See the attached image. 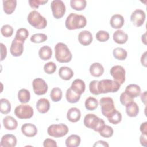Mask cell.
I'll use <instances>...</instances> for the list:
<instances>
[{
  "label": "cell",
  "instance_id": "obj_41",
  "mask_svg": "<svg viewBox=\"0 0 147 147\" xmlns=\"http://www.w3.org/2000/svg\"><path fill=\"white\" fill-rule=\"evenodd\" d=\"M99 133V134L103 137L109 138L113 135L114 130L111 126L105 125V126L101 129V130Z\"/></svg>",
  "mask_w": 147,
  "mask_h": 147
},
{
  "label": "cell",
  "instance_id": "obj_48",
  "mask_svg": "<svg viewBox=\"0 0 147 147\" xmlns=\"http://www.w3.org/2000/svg\"><path fill=\"white\" fill-rule=\"evenodd\" d=\"M7 55V49L6 46L3 44L1 43V61H3Z\"/></svg>",
  "mask_w": 147,
  "mask_h": 147
},
{
  "label": "cell",
  "instance_id": "obj_2",
  "mask_svg": "<svg viewBox=\"0 0 147 147\" xmlns=\"http://www.w3.org/2000/svg\"><path fill=\"white\" fill-rule=\"evenodd\" d=\"M55 56L58 62L64 63L71 61L72 55L68 46L63 42H58L55 47Z\"/></svg>",
  "mask_w": 147,
  "mask_h": 147
},
{
  "label": "cell",
  "instance_id": "obj_49",
  "mask_svg": "<svg viewBox=\"0 0 147 147\" xmlns=\"http://www.w3.org/2000/svg\"><path fill=\"white\" fill-rule=\"evenodd\" d=\"M147 134H142L140 137V142L141 145H142L143 146L146 147L147 146V137H146Z\"/></svg>",
  "mask_w": 147,
  "mask_h": 147
},
{
  "label": "cell",
  "instance_id": "obj_18",
  "mask_svg": "<svg viewBox=\"0 0 147 147\" xmlns=\"http://www.w3.org/2000/svg\"><path fill=\"white\" fill-rule=\"evenodd\" d=\"M81 113L79 109L76 107H71L67 113V119L71 122H76L80 119Z\"/></svg>",
  "mask_w": 147,
  "mask_h": 147
},
{
  "label": "cell",
  "instance_id": "obj_13",
  "mask_svg": "<svg viewBox=\"0 0 147 147\" xmlns=\"http://www.w3.org/2000/svg\"><path fill=\"white\" fill-rule=\"evenodd\" d=\"M23 44V42L14 38L11 42L10 48V52L11 54L14 57L20 56L24 51Z\"/></svg>",
  "mask_w": 147,
  "mask_h": 147
},
{
  "label": "cell",
  "instance_id": "obj_1",
  "mask_svg": "<svg viewBox=\"0 0 147 147\" xmlns=\"http://www.w3.org/2000/svg\"><path fill=\"white\" fill-rule=\"evenodd\" d=\"M87 24L86 17L80 14L71 13L66 18L65 25L68 30H75L84 28Z\"/></svg>",
  "mask_w": 147,
  "mask_h": 147
},
{
  "label": "cell",
  "instance_id": "obj_17",
  "mask_svg": "<svg viewBox=\"0 0 147 147\" xmlns=\"http://www.w3.org/2000/svg\"><path fill=\"white\" fill-rule=\"evenodd\" d=\"M125 20L123 17L119 14H115L111 16L110 24L114 29H120L124 25Z\"/></svg>",
  "mask_w": 147,
  "mask_h": 147
},
{
  "label": "cell",
  "instance_id": "obj_16",
  "mask_svg": "<svg viewBox=\"0 0 147 147\" xmlns=\"http://www.w3.org/2000/svg\"><path fill=\"white\" fill-rule=\"evenodd\" d=\"M92 40V35L90 31L83 30L78 34V41L80 44L84 46L90 45Z\"/></svg>",
  "mask_w": 147,
  "mask_h": 147
},
{
  "label": "cell",
  "instance_id": "obj_34",
  "mask_svg": "<svg viewBox=\"0 0 147 147\" xmlns=\"http://www.w3.org/2000/svg\"><path fill=\"white\" fill-rule=\"evenodd\" d=\"M85 107L87 110L92 111L95 110L98 106V100L92 96L87 98L85 100Z\"/></svg>",
  "mask_w": 147,
  "mask_h": 147
},
{
  "label": "cell",
  "instance_id": "obj_33",
  "mask_svg": "<svg viewBox=\"0 0 147 147\" xmlns=\"http://www.w3.org/2000/svg\"><path fill=\"white\" fill-rule=\"evenodd\" d=\"M113 54L114 57L119 60H124L127 56V51L122 48H115L113 49Z\"/></svg>",
  "mask_w": 147,
  "mask_h": 147
},
{
  "label": "cell",
  "instance_id": "obj_5",
  "mask_svg": "<svg viewBox=\"0 0 147 147\" xmlns=\"http://www.w3.org/2000/svg\"><path fill=\"white\" fill-rule=\"evenodd\" d=\"M27 20L30 25L38 29H44L47 25L46 18L36 10L30 11L28 16Z\"/></svg>",
  "mask_w": 147,
  "mask_h": 147
},
{
  "label": "cell",
  "instance_id": "obj_22",
  "mask_svg": "<svg viewBox=\"0 0 147 147\" xmlns=\"http://www.w3.org/2000/svg\"><path fill=\"white\" fill-rule=\"evenodd\" d=\"M3 125L6 129L13 130L17 127L18 122L13 117L7 115L3 119Z\"/></svg>",
  "mask_w": 147,
  "mask_h": 147
},
{
  "label": "cell",
  "instance_id": "obj_21",
  "mask_svg": "<svg viewBox=\"0 0 147 147\" xmlns=\"http://www.w3.org/2000/svg\"><path fill=\"white\" fill-rule=\"evenodd\" d=\"M125 92L132 98H137L141 94V88L136 84H130L126 86Z\"/></svg>",
  "mask_w": 147,
  "mask_h": 147
},
{
  "label": "cell",
  "instance_id": "obj_47",
  "mask_svg": "<svg viewBox=\"0 0 147 147\" xmlns=\"http://www.w3.org/2000/svg\"><path fill=\"white\" fill-rule=\"evenodd\" d=\"M43 146L44 147H56L57 144L56 142L51 138H46L43 142Z\"/></svg>",
  "mask_w": 147,
  "mask_h": 147
},
{
  "label": "cell",
  "instance_id": "obj_4",
  "mask_svg": "<svg viewBox=\"0 0 147 147\" xmlns=\"http://www.w3.org/2000/svg\"><path fill=\"white\" fill-rule=\"evenodd\" d=\"M121 84L111 79H103L98 81V89L99 94L115 92L120 88Z\"/></svg>",
  "mask_w": 147,
  "mask_h": 147
},
{
  "label": "cell",
  "instance_id": "obj_10",
  "mask_svg": "<svg viewBox=\"0 0 147 147\" xmlns=\"http://www.w3.org/2000/svg\"><path fill=\"white\" fill-rule=\"evenodd\" d=\"M110 74L113 78L114 80L119 84H122L125 82L126 71L123 67L118 65L112 67Z\"/></svg>",
  "mask_w": 147,
  "mask_h": 147
},
{
  "label": "cell",
  "instance_id": "obj_3",
  "mask_svg": "<svg viewBox=\"0 0 147 147\" xmlns=\"http://www.w3.org/2000/svg\"><path fill=\"white\" fill-rule=\"evenodd\" d=\"M83 123L86 127L92 129L96 132H99L105 125L104 120L94 114H87L86 115L84 118Z\"/></svg>",
  "mask_w": 147,
  "mask_h": 147
},
{
  "label": "cell",
  "instance_id": "obj_46",
  "mask_svg": "<svg viewBox=\"0 0 147 147\" xmlns=\"http://www.w3.org/2000/svg\"><path fill=\"white\" fill-rule=\"evenodd\" d=\"M28 2L32 8L37 9L40 5H42L47 3L48 0H30Z\"/></svg>",
  "mask_w": 147,
  "mask_h": 147
},
{
  "label": "cell",
  "instance_id": "obj_37",
  "mask_svg": "<svg viewBox=\"0 0 147 147\" xmlns=\"http://www.w3.org/2000/svg\"><path fill=\"white\" fill-rule=\"evenodd\" d=\"M62 91L59 87L53 88L50 92V97L52 100L54 102L60 101L62 98Z\"/></svg>",
  "mask_w": 147,
  "mask_h": 147
},
{
  "label": "cell",
  "instance_id": "obj_38",
  "mask_svg": "<svg viewBox=\"0 0 147 147\" xmlns=\"http://www.w3.org/2000/svg\"><path fill=\"white\" fill-rule=\"evenodd\" d=\"M107 119L110 123L113 125H117L122 121V114L119 111L116 110L109 117H107Z\"/></svg>",
  "mask_w": 147,
  "mask_h": 147
},
{
  "label": "cell",
  "instance_id": "obj_50",
  "mask_svg": "<svg viewBox=\"0 0 147 147\" xmlns=\"http://www.w3.org/2000/svg\"><path fill=\"white\" fill-rule=\"evenodd\" d=\"M93 146H105V147L107 146V147H108L109 145L107 142L102 141V140H99V141H98L97 142H96L94 144Z\"/></svg>",
  "mask_w": 147,
  "mask_h": 147
},
{
  "label": "cell",
  "instance_id": "obj_40",
  "mask_svg": "<svg viewBox=\"0 0 147 147\" xmlns=\"http://www.w3.org/2000/svg\"><path fill=\"white\" fill-rule=\"evenodd\" d=\"M14 29L9 24L3 25L1 29V32L5 37H10L13 34Z\"/></svg>",
  "mask_w": 147,
  "mask_h": 147
},
{
  "label": "cell",
  "instance_id": "obj_15",
  "mask_svg": "<svg viewBox=\"0 0 147 147\" xmlns=\"http://www.w3.org/2000/svg\"><path fill=\"white\" fill-rule=\"evenodd\" d=\"M21 130L22 134L28 137H34L37 133V129L36 126L34 124L30 123H25L23 124Z\"/></svg>",
  "mask_w": 147,
  "mask_h": 147
},
{
  "label": "cell",
  "instance_id": "obj_52",
  "mask_svg": "<svg viewBox=\"0 0 147 147\" xmlns=\"http://www.w3.org/2000/svg\"><path fill=\"white\" fill-rule=\"evenodd\" d=\"M146 52H145L141 56V63L143 66L145 67H146Z\"/></svg>",
  "mask_w": 147,
  "mask_h": 147
},
{
  "label": "cell",
  "instance_id": "obj_32",
  "mask_svg": "<svg viewBox=\"0 0 147 147\" xmlns=\"http://www.w3.org/2000/svg\"><path fill=\"white\" fill-rule=\"evenodd\" d=\"M87 2L85 0H71V7L75 10L81 11L86 7Z\"/></svg>",
  "mask_w": 147,
  "mask_h": 147
},
{
  "label": "cell",
  "instance_id": "obj_7",
  "mask_svg": "<svg viewBox=\"0 0 147 147\" xmlns=\"http://www.w3.org/2000/svg\"><path fill=\"white\" fill-rule=\"evenodd\" d=\"M102 114L105 117H109L115 110L113 99L110 97H103L99 100Z\"/></svg>",
  "mask_w": 147,
  "mask_h": 147
},
{
  "label": "cell",
  "instance_id": "obj_11",
  "mask_svg": "<svg viewBox=\"0 0 147 147\" xmlns=\"http://www.w3.org/2000/svg\"><path fill=\"white\" fill-rule=\"evenodd\" d=\"M32 87L34 92L37 95L45 94L48 91V84L45 80L41 78H36L33 80Z\"/></svg>",
  "mask_w": 147,
  "mask_h": 147
},
{
  "label": "cell",
  "instance_id": "obj_44",
  "mask_svg": "<svg viewBox=\"0 0 147 147\" xmlns=\"http://www.w3.org/2000/svg\"><path fill=\"white\" fill-rule=\"evenodd\" d=\"M119 100L121 104L125 106L129 103H130V102L134 101L133 98H132L129 95H128L125 92H123L121 94Z\"/></svg>",
  "mask_w": 147,
  "mask_h": 147
},
{
  "label": "cell",
  "instance_id": "obj_35",
  "mask_svg": "<svg viewBox=\"0 0 147 147\" xmlns=\"http://www.w3.org/2000/svg\"><path fill=\"white\" fill-rule=\"evenodd\" d=\"M0 111L3 114H7L11 111V103L5 98L0 99Z\"/></svg>",
  "mask_w": 147,
  "mask_h": 147
},
{
  "label": "cell",
  "instance_id": "obj_12",
  "mask_svg": "<svg viewBox=\"0 0 147 147\" xmlns=\"http://www.w3.org/2000/svg\"><path fill=\"white\" fill-rule=\"evenodd\" d=\"M145 18V13L141 9L135 10L130 16V20L131 22L137 27H140L144 24Z\"/></svg>",
  "mask_w": 147,
  "mask_h": 147
},
{
  "label": "cell",
  "instance_id": "obj_51",
  "mask_svg": "<svg viewBox=\"0 0 147 147\" xmlns=\"http://www.w3.org/2000/svg\"><path fill=\"white\" fill-rule=\"evenodd\" d=\"M140 130L142 133V134H147V122H145L141 125Z\"/></svg>",
  "mask_w": 147,
  "mask_h": 147
},
{
  "label": "cell",
  "instance_id": "obj_36",
  "mask_svg": "<svg viewBox=\"0 0 147 147\" xmlns=\"http://www.w3.org/2000/svg\"><path fill=\"white\" fill-rule=\"evenodd\" d=\"M28 36H29L28 30L26 28H21L17 30L15 38L24 43L25 40L28 38Z\"/></svg>",
  "mask_w": 147,
  "mask_h": 147
},
{
  "label": "cell",
  "instance_id": "obj_54",
  "mask_svg": "<svg viewBox=\"0 0 147 147\" xmlns=\"http://www.w3.org/2000/svg\"><path fill=\"white\" fill-rule=\"evenodd\" d=\"M146 33H145L142 36V39H143V38H144V40H142V42H144V44H146Z\"/></svg>",
  "mask_w": 147,
  "mask_h": 147
},
{
  "label": "cell",
  "instance_id": "obj_24",
  "mask_svg": "<svg viewBox=\"0 0 147 147\" xmlns=\"http://www.w3.org/2000/svg\"><path fill=\"white\" fill-rule=\"evenodd\" d=\"M91 75L94 77H99L103 75L104 72V68L99 63H94L89 68Z\"/></svg>",
  "mask_w": 147,
  "mask_h": 147
},
{
  "label": "cell",
  "instance_id": "obj_19",
  "mask_svg": "<svg viewBox=\"0 0 147 147\" xmlns=\"http://www.w3.org/2000/svg\"><path fill=\"white\" fill-rule=\"evenodd\" d=\"M71 88L75 92L81 95L85 91L86 84L83 80L76 79L72 82Z\"/></svg>",
  "mask_w": 147,
  "mask_h": 147
},
{
  "label": "cell",
  "instance_id": "obj_45",
  "mask_svg": "<svg viewBox=\"0 0 147 147\" xmlns=\"http://www.w3.org/2000/svg\"><path fill=\"white\" fill-rule=\"evenodd\" d=\"M98 80H94L91 82H90L89 84V90L90 91L91 94L97 95H99V91L98 89Z\"/></svg>",
  "mask_w": 147,
  "mask_h": 147
},
{
  "label": "cell",
  "instance_id": "obj_8",
  "mask_svg": "<svg viewBox=\"0 0 147 147\" xmlns=\"http://www.w3.org/2000/svg\"><path fill=\"white\" fill-rule=\"evenodd\" d=\"M34 111L33 108L28 105H20L14 110V114L20 119H29L33 117Z\"/></svg>",
  "mask_w": 147,
  "mask_h": 147
},
{
  "label": "cell",
  "instance_id": "obj_6",
  "mask_svg": "<svg viewBox=\"0 0 147 147\" xmlns=\"http://www.w3.org/2000/svg\"><path fill=\"white\" fill-rule=\"evenodd\" d=\"M68 132V127L64 123L51 125L47 129L48 135L55 138L62 137L65 136Z\"/></svg>",
  "mask_w": 147,
  "mask_h": 147
},
{
  "label": "cell",
  "instance_id": "obj_25",
  "mask_svg": "<svg viewBox=\"0 0 147 147\" xmlns=\"http://www.w3.org/2000/svg\"><path fill=\"white\" fill-rule=\"evenodd\" d=\"M3 2V9L6 14H12L17 6L16 0H5Z\"/></svg>",
  "mask_w": 147,
  "mask_h": 147
},
{
  "label": "cell",
  "instance_id": "obj_42",
  "mask_svg": "<svg viewBox=\"0 0 147 147\" xmlns=\"http://www.w3.org/2000/svg\"><path fill=\"white\" fill-rule=\"evenodd\" d=\"M109 33L105 30H99L96 34V38L99 42H105L109 39Z\"/></svg>",
  "mask_w": 147,
  "mask_h": 147
},
{
  "label": "cell",
  "instance_id": "obj_27",
  "mask_svg": "<svg viewBox=\"0 0 147 147\" xmlns=\"http://www.w3.org/2000/svg\"><path fill=\"white\" fill-rule=\"evenodd\" d=\"M126 112L129 117H135L139 113V107L135 102L133 101L126 106Z\"/></svg>",
  "mask_w": 147,
  "mask_h": 147
},
{
  "label": "cell",
  "instance_id": "obj_53",
  "mask_svg": "<svg viewBox=\"0 0 147 147\" xmlns=\"http://www.w3.org/2000/svg\"><path fill=\"white\" fill-rule=\"evenodd\" d=\"M141 99L142 102L144 103V105H146V91H144L142 94H141Z\"/></svg>",
  "mask_w": 147,
  "mask_h": 147
},
{
  "label": "cell",
  "instance_id": "obj_28",
  "mask_svg": "<svg viewBox=\"0 0 147 147\" xmlns=\"http://www.w3.org/2000/svg\"><path fill=\"white\" fill-rule=\"evenodd\" d=\"M38 55L41 60H48L52 57V49L48 45H44L39 49Z\"/></svg>",
  "mask_w": 147,
  "mask_h": 147
},
{
  "label": "cell",
  "instance_id": "obj_39",
  "mask_svg": "<svg viewBox=\"0 0 147 147\" xmlns=\"http://www.w3.org/2000/svg\"><path fill=\"white\" fill-rule=\"evenodd\" d=\"M48 37L45 34L36 33L30 37V41L34 43H41L45 41Z\"/></svg>",
  "mask_w": 147,
  "mask_h": 147
},
{
  "label": "cell",
  "instance_id": "obj_30",
  "mask_svg": "<svg viewBox=\"0 0 147 147\" xmlns=\"http://www.w3.org/2000/svg\"><path fill=\"white\" fill-rule=\"evenodd\" d=\"M65 98L67 100L71 103H75L78 102L80 98V95H79L74 91H73L71 88H69L67 89L65 94Z\"/></svg>",
  "mask_w": 147,
  "mask_h": 147
},
{
  "label": "cell",
  "instance_id": "obj_31",
  "mask_svg": "<svg viewBox=\"0 0 147 147\" xmlns=\"http://www.w3.org/2000/svg\"><path fill=\"white\" fill-rule=\"evenodd\" d=\"M18 99L22 104L28 103L30 99V94L29 91L25 88L21 89L18 92Z\"/></svg>",
  "mask_w": 147,
  "mask_h": 147
},
{
  "label": "cell",
  "instance_id": "obj_14",
  "mask_svg": "<svg viewBox=\"0 0 147 147\" xmlns=\"http://www.w3.org/2000/svg\"><path fill=\"white\" fill-rule=\"evenodd\" d=\"M17 144L16 137L11 134H6L2 136L1 140V147H14Z\"/></svg>",
  "mask_w": 147,
  "mask_h": 147
},
{
  "label": "cell",
  "instance_id": "obj_26",
  "mask_svg": "<svg viewBox=\"0 0 147 147\" xmlns=\"http://www.w3.org/2000/svg\"><path fill=\"white\" fill-rule=\"evenodd\" d=\"M72 69L68 67H61L59 70V75L60 78L65 80H70L74 76Z\"/></svg>",
  "mask_w": 147,
  "mask_h": 147
},
{
  "label": "cell",
  "instance_id": "obj_9",
  "mask_svg": "<svg viewBox=\"0 0 147 147\" xmlns=\"http://www.w3.org/2000/svg\"><path fill=\"white\" fill-rule=\"evenodd\" d=\"M51 7L52 14L56 19L63 17L65 13V5L61 0H53L51 2Z\"/></svg>",
  "mask_w": 147,
  "mask_h": 147
},
{
  "label": "cell",
  "instance_id": "obj_29",
  "mask_svg": "<svg viewBox=\"0 0 147 147\" xmlns=\"http://www.w3.org/2000/svg\"><path fill=\"white\" fill-rule=\"evenodd\" d=\"M81 141L80 136L76 134H72L65 140V145L67 147H77Z\"/></svg>",
  "mask_w": 147,
  "mask_h": 147
},
{
  "label": "cell",
  "instance_id": "obj_43",
  "mask_svg": "<svg viewBox=\"0 0 147 147\" xmlns=\"http://www.w3.org/2000/svg\"><path fill=\"white\" fill-rule=\"evenodd\" d=\"M56 70V65L52 61L46 63L44 66V71L47 74H52Z\"/></svg>",
  "mask_w": 147,
  "mask_h": 147
},
{
  "label": "cell",
  "instance_id": "obj_20",
  "mask_svg": "<svg viewBox=\"0 0 147 147\" xmlns=\"http://www.w3.org/2000/svg\"><path fill=\"white\" fill-rule=\"evenodd\" d=\"M113 40L116 43L119 44H123L127 41L128 35L122 30L118 29L113 33Z\"/></svg>",
  "mask_w": 147,
  "mask_h": 147
},
{
  "label": "cell",
  "instance_id": "obj_23",
  "mask_svg": "<svg viewBox=\"0 0 147 147\" xmlns=\"http://www.w3.org/2000/svg\"><path fill=\"white\" fill-rule=\"evenodd\" d=\"M50 108L49 100L46 98H41L36 103V109L41 114L47 113Z\"/></svg>",
  "mask_w": 147,
  "mask_h": 147
}]
</instances>
